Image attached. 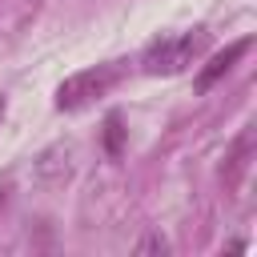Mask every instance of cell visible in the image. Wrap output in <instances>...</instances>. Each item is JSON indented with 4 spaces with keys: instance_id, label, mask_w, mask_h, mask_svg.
<instances>
[{
    "instance_id": "ba28073f",
    "label": "cell",
    "mask_w": 257,
    "mask_h": 257,
    "mask_svg": "<svg viewBox=\"0 0 257 257\" xmlns=\"http://www.w3.org/2000/svg\"><path fill=\"white\" fill-rule=\"evenodd\" d=\"M4 108H8V104H4V96H0V120H4Z\"/></svg>"
},
{
    "instance_id": "5b68a950",
    "label": "cell",
    "mask_w": 257,
    "mask_h": 257,
    "mask_svg": "<svg viewBox=\"0 0 257 257\" xmlns=\"http://www.w3.org/2000/svg\"><path fill=\"white\" fill-rule=\"evenodd\" d=\"M104 149H108L112 157L120 153V116H116V112L104 120Z\"/></svg>"
},
{
    "instance_id": "277c9868",
    "label": "cell",
    "mask_w": 257,
    "mask_h": 257,
    "mask_svg": "<svg viewBox=\"0 0 257 257\" xmlns=\"http://www.w3.org/2000/svg\"><path fill=\"white\" fill-rule=\"evenodd\" d=\"M249 145H253V133L245 128L241 137H237V145H233V153H229V185H237V177H241V169L249 165L245 157H249Z\"/></svg>"
},
{
    "instance_id": "8992f818",
    "label": "cell",
    "mask_w": 257,
    "mask_h": 257,
    "mask_svg": "<svg viewBox=\"0 0 257 257\" xmlns=\"http://www.w3.org/2000/svg\"><path fill=\"white\" fill-rule=\"evenodd\" d=\"M149 253H169V241H165L161 233L141 237V241H137V257H149Z\"/></svg>"
},
{
    "instance_id": "3957f363",
    "label": "cell",
    "mask_w": 257,
    "mask_h": 257,
    "mask_svg": "<svg viewBox=\"0 0 257 257\" xmlns=\"http://www.w3.org/2000/svg\"><path fill=\"white\" fill-rule=\"evenodd\" d=\"M249 44H253V40L245 36V40H233V44H229L225 52H217V56H213V60H209V64H205V68L197 72V88L205 92V88H209L213 80H221V76H225V72H229V68H233V64H237V60H241L245 52H249Z\"/></svg>"
},
{
    "instance_id": "6da1fadb",
    "label": "cell",
    "mask_w": 257,
    "mask_h": 257,
    "mask_svg": "<svg viewBox=\"0 0 257 257\" xmlns=\"http://www.w3.org/2000/svg\"><path fill=\"white\" fill-rule=\"evenodd\" d=\"M209 48V32L205 28H189V32H173V36H161L153 40L145 52H141V72L145 76H177L185 72L189 64H197Z\"/></svg>"
},
{
    "instance_id": "52a82bcc",
    "label": "cell",
    "mask_w": 257,
    "mask_h": 257,
    "mask_svg": "<svg viewBox=\"0 0 257 257\" xmlns=\"http://www.w3.org/2000/svg\"><path fill=\"white\" fill-rule=\"evenodd\" d=\"M8 201V181H0V205Z\"/></svg>"
},
{
    "instance_id": "7a4b0ae2",
    "label": "cell",
    "mask_w": 257,
    "mask_h": 257,
    "mask_svg": "<svg viewBox=\"0 0 257 257\" xmlns=\"http://www.w3.org/2000/svg\"><path fill=\"white\" fill-rule=\"evenodd\" d=\"M120 76H124V64H120V60L80 68V72H72V76H64V80H60V88H56V108H60V112L84 108V104H92L96 96H104Z\"/></svg>"
}]
</instances>
